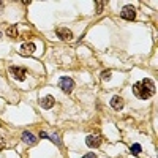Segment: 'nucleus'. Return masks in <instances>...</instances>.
<instances>
[{
	"mask_svg": "<svg viewBox=\"0 0 158 158\" xmlns=\"http://www.w3.org/2000/svg\"><path fill=\"white\" fill-rule=\"evenodd\" d=\"M133 94L141 100L150 98L155 94V85L152 82V79H142L141 82H136L133 85Z\"/></svg>",
	"mask_w": 158,
	"mask_h": 158,
	"instance_id": "nucleus-1",
	"label": "nucleus"
},
{
	"mask_svg": "<svg viewBox=\"0 0 158 158\" xmlns=\"http://www.w3.org/2000/svg\"><path fill=\"white\" fill-rule=\"evenodd\" d=\"M120 16L122 19H127V21H135L136 19V10L135 6H131V5H125L120 11Z\"/></svg>",
	"mask_w": 158,
	"mask_h": 158,
	"instance_id": "nucleus-2",
	"label": "nucleus"
},
{
	"mask_svg": "<svg viewBox=\"0 0 158 158\" xmlns=\"http://www.w3.org/2000/svg\"><path fill=\"white\" fill-rule=\"evenodd\" d=\"M60 89L65 94H71L73 89H74V81L71 77H62L60 79Z\"/></svg>",
	"mask_w": 158,
	"mask_h": 158,
	"instance_id": "nucleus-3",
	"label": "nucleus"
},
{
	"mask_svg": "<svg viewBox=\"0 0 158 158\" xmlns=\"http://www.w3.org/2000/svg\"><path fill=\"white\" fill-rule=\"evenodd\" d=\"M10 73H11V76L15 77V79H18V81H24L25 74H27L25 68H22V67H11L10 68Z\"/></svg>",
	"mask_w": 158,
	"mask_h": 158,
	"instance_id": "nucleus-4",
	"label": "nucleus"
},
{
	"mask_svg": "<svg viewBox=\"0 0 158 158\" xmlns=\"http://www.w3.org/2000/svg\"><path fill=\"white\" fill-rule=\"evenodd\" d=\"M85 144L89 147H100L101 146V136L100 135H89L85 138Z\"/></svg>",
	"mask_w": 158,
	"mask_h": 158,
	"instance_id": "nucleus-5",
	"label": "nucleus"
},
{
	"mask_svg": "<svg viewBox=\"0 0 158 158\" xmlns=\"http://www.w3.org/2000/svg\"><path fill=\"white\" fill-rule=\"evenodd\" d=\"M54 103H56V100L52 98L51 95H48V97H44V98L40 100V104H41L43 109H51L52 106H54Z\"/></svg>",
	"mask_w": 158,
	"mask_h": 158,
	"instance_id": "nucleus-6",
	"label": "nucleus"
},
{
	"mask_svg": "<svg viewBox=\"0 0 158 158\" xmlns=\"http://www.w3.org/2000/svg\"><path fill=\"white\" fill-rule=\"evenodd\" d=\"M22 141L25 142V144H29V146H33V144H36V138L30 133V131H24L22 133Z\"/></svg>",
	"mask_w": 158,
	"mask_h": 158,
	"instance_id": "nucleus-7",
	"label": "nucleus"
},
{
	"mask_svg": "<svg viewBox=\"0 0 158 158\" xmlns=\"http://www.w3.org/2000/svg\"><path fill=\"white\" fill-rule=\"evenodd\" d=\"M57 36L60 38V40H65V41H68V40H71L73 38V33L68 30V29H59L57 30Z\"/></svg>",
	"mask_w": 158,
	"mask_h": 158,
	"instance_id": "nucleus-8",
	"label": "nucleus"
},
{
	"mask_svg": "<svg viewBox=\"0 0 158 158\" xmlns=\"http://www.w3.org/2000/svg\"><path fill=\"white\" fill-rule=\"evenodd\" d=\"M123 98H120V97H114L112 100H111V106L115 109V111H120L122 108H123Z\"/></svg>",
	"mask_w": 158,
	"mask_h": 158,
	"instance_id": "nucleus-9",
	"label": "nucleus"
},
{
	"mask_svg": "<svg viewBox=\"0 0 158 158\" xmlns=\"http://www.w3.org/2000/svg\"><path fill=\"white\" fill-rule=\"evenodd\" d=\"M35 49H36V46L33 43H24L21 46V52H22V54H32V52H35Z\"/></svg>",
	"mask_w": 158,
	"mask_h": 158,
	"instance_id": "nucleus-10",
	"label": "nucleus"
},
{
	"mask_svg": "<svg viewBox=\"0 0 158 158\" xmlns=\"http://www.w3.org/2000/svg\"><path fill=\"white\" fill-rule=\"evenodd\" d=\"M16 30H18L16 25H15V27H10V29L6 30V35H8L10 38H16V36H18V32H16Z\"/></svg>",
	"mask_w": 158,
	"mask_h": 158,
	"instance_id": "nucleus-11",
	"label": "nucleus"
},
{
	"mask_svg": "<svg viewBox=\"0 0 158 158\" xmlns=\"http://www.w3.org/2000/svg\"><path fill=\"white\" fill-rule=\"evenodd\" d=\"M130 150H131V153H133V155H138L141 152V146H139V144H133V146L130 147Z\"/></svg>",
	"mask_w": 158,
	"mask_h": 158,
	"instance_id": "nucleus-12",
	"label": "nucleus"
},
{
	"mask_svg": "<svg viewBox=\"0 0 158 158\" xmlns=\"http://www.w3.org/2000/svg\"><path fill=\"white\" fill-rule=\"evenodd\" d=\"M95 5H97V13H101L103 6H104V2H95Z\"/></svg>",
	"mask_w": 158,
	"mask_h": 158,
	"instance_id": "nucleus-13",
	"label": "nucleus"
},
{
	"mask_svg": "<svg viewBox=\"0 0 158 158\" xmlns=\"http://www.w3.org/2000/svg\"><path fill=\"white\" fill-rule=\"evenodd\" d=\"M111 77V71L108 70V71H104L103 74H101V79H109Z\"/></svg>",
	"mask_w": 158,
	"mask_h": 158,
	"instance_id": "nucleus-14",
	"label": "nucleus"
},
{
	"mask_svg": "<svg viewBox=\"0 0 158 158\" xmlns=\"http://www.w3.org/2000/svg\"><path fill=\"white\" fill-rule=\"evenodd\" d=\"M82 158H97V155H95V153H87V155H84Z\"/></svg>",
	"mask_w": 158,
	"mask_h": 158,
	"instance_id": "nucleus-15",
	"label": "nucleus"
},
{
	"mask_svg": "<svg viewBox=\"0 0 158 158\" xmlns=\"http://www.w3.org/2000/svg\"><path fill=\"white\" fill-rule=\"evenodd\" d=\"M3 147H5V142H3L2 138H0V149H3Z\"/></svg>",
	"mask_w": 158,
	"mask_h": 158,
	"instance_id": "nucleus-16",
	"label": "nucleus"
},
{
	"mask_svg": "<svg viewBox=\"0 0 158 158\" xmlns=\"http://www.w3.org/2000/svg\"><path fill=\"white\" fill-rule=\"evenodd\" d=\"M3 11V2H0V13Z\"/></svg>",
	"mask_w": 158,
	"mask_h": 158,
	"instance_id": "nucleus-17",
	"label": "nucleus"
}]
</instances>
